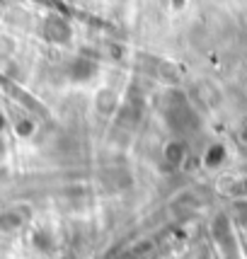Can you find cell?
Here are the masks:
<instances>
[{
  "instance_id": "7a4b0ae2",
  "label": "cell",
  "mask_w": 247,
  "mask_h": 259,
  "mask_svg": "<svg viewBox=\"0 0 247 259\" xmlns=\"http://www.w3.org/2000/svg\"><path fill=\"white\" fill-rule=\"evenodd\" d=\"M20 226H22V218H20V213H12V211H8V213L0 215V230L10 233V230H17Z\"/></svg>"
},
{
  "instance_id": "6da1fadb",
  "label": "cell",
  "mask_w": 247,
  "mask_h": 259,
  "mask_svg": "<svg viewBox=\"0 0 247 259\" xmlns=\"http://www.w3.org/2000/svg\"><path fill=\"white\" fill-rule=\"evenodd\" d=\"M46 36H49L51 41H61V44H63L68 36H70V29H68L61 20H51V22L46 24Z\"/></svg>"
},
{
  "instance_id": "3957f363",
  "label": "cell",
  "mask_w": 247,
  "mask_h": 259,
  "mask_svg": "<svg viewBox=\"0 0 247 259\" xmlns=\"http://www.w3.org/2000/svg\"><path fill=\"white\" fill-rule=\"evenodd\" d=\"M0 124H3V119H0Z\"/></svg>"
}]
</instances>
